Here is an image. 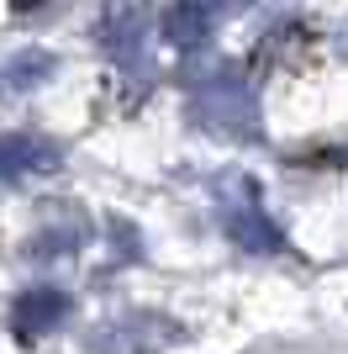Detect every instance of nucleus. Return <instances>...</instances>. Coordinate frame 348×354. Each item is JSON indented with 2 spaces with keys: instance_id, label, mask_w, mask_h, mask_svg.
Returning a JSON list of instances; mask_svg holds the SVG:
<instances>
[{
  "instance_id": "f257e3e1",
  "label": "nucleus",
  "mask_w": 348,
  "mask_h": 354,
  "mask_svg": "<svg viewBox=\"0 0 348 354\" xmlns=\"http://www.w3.org/2000/svg\"><path fill=\"white\" fill-rule=\"evenodd\" d=\"M190 122L206 127L217 138H238V143H259L264 138V111L253 85H238V80H222V85H201L190 95Z\"/></svg>"
},
{
  "instance_id": "f03ea898",
  "label": "nucleus",
  "mask_w": 348,
  "mask_h": 354,
  "mask_svg": "<svg viewBox=\"0 0 348 354\" xmlns=\"http://www.w3.org/2000/svg\"><path fill=\"white\" fill-rule=\"evenodd\" d=\"M185 339V328L164 312H122L90 333V354H159Z\"/></svg>"
},
{
  "instance_id": "7ed1b4c3",
  "label": "nucleus",
  "mask_w": 348,
  "mask_h": 354,
  "mask_svg": "<svg viewBox=\"0 0 348 354\" xmlns=\"http://www.w3.org/2000/svg\"><path fill=\"white\" fill-rule=\"evenodd\" d=\"M232 185H238V196H232L227 212H222L232 243H238V249H248V254H280V249H285V233L264 217L259 185H253V180H232Z\"/></svg>"
},
{
  "instance_id": "20e7f679",
  "label": "nucleus",
  "mask_w": 348,
  "mask_h": 354,
  "mask_svg": "<svg viewBox=\"0 0 348 354\" xmlns=\"http://www.w3.org/2000/svg\"><path fill=\"white\" fill-rule=\"evenodd\" d=\"M64 317H69V296L58 286H32V291H21L11 301V333L21 344L48 339L53 328H64Z\"/></svg>"
},
{
  "instance_id": "39448f33",
  "label": "nucleus",
  "mask_w": 348,
  "mask_h": 354,
  "mask_svg": "<svg viewBox=\"0 0 348 354\" xmlns=\"http://www.w3.org/2000/svg\"><path fill=\"white\" fill-rule=\"evenodd\" d=\"M6 185H21V180H48L64 169V148L53 138L37 133H6Z\"/></svg>"
},
{
  "instance_id": "423d86ee",
  "label": "nucleus",
  "mask_w": 348,
  "mask_h": 354,
  "mask_svg": "<svg viewBox=\"0 0 348 354\" xmlns=\"http://www.w3.org/2000/svg\"><path fill=\"white\" fill-rule=\"evenodd\" d=\"M217 0H174V6H164L159 16V32L164 43L180 48V53H195V48H206V37H211V27H217Z\"/></svg>"
},
{
  "instance_id": "0eeeda50",
  "label": "nucleus",
  "mask_w": 348,
  "mask_h": 354,
  "mask_svg": "<svg viewBox=\"0 0 348 354\" xmlns=\"http://www.w3.org/2000/svg\"><path fill=\"white\" fill-rule=\"evenodd\" d=\"M143 32H148V11L137 0H111L106 6V21H101V43L116 64H143Z\"/></svg>"
},
{
  "instance_id": "6e6552de",
  "label": "nucleus",
  "mask_w": 348,
  "mask_h": 354,
  "mask_svg": "<svg viewBox=\"0 0 348 354\" xmlns=\"http://www.w3.org/2000/svg\"><path fill=\"white\" fill-rule=\"evenodd\" d=\"M53 69H58L53 53H37V48H32V53H16V59L6 64V90H16V95H21V90H37L43 80H53Z\"/></svg>"
},
{
  "instance_id": "1a4fd4ad",
  "label": "nucleus",
  "mask_w": 348,
  "mask_h": 354,
  "mask_svg": "<svg viewBox=\"0 0 348 354\" xmlns=\"http://www.w3.org/2000/svg\"><path fill=\"white\" fill-rule=\"evenodd\" d=\"M85 238H90V222H85V212H79V217H69V222H58V227H48V233L32 238V254H37V259H53V254L79 249Z\"/></svg>"
},
{
  "instance_id": "9d476101",
  "label": "nucleus",
  "mask_w": 348,
  "mask_h": 354,
  "mask_svg": "<svg viewBox=\"0 0 348 354\" xmlns=\"http://www.w3.org/2000/svg\"><path fill=\"white\" fill-rule=\"evenodd\" d=\"M222 11H238V6H253V0H217Z\"/></svg>"
},
{
  "instance_id": "9b49d317",
  "label": "nucleus",
  "mask_w": 348,
  "mask_h": 354,
  "mask_svg": "<svg viewBox=\"0 0 348 354\" xmlns=\"http://www.w3.org/2000/svg\"><path fill=\"white\" fill-rule=\"evenodd\" d=\"M16 11H32V6H43V0H11Z\"/></svg>"
}]
</instances>
